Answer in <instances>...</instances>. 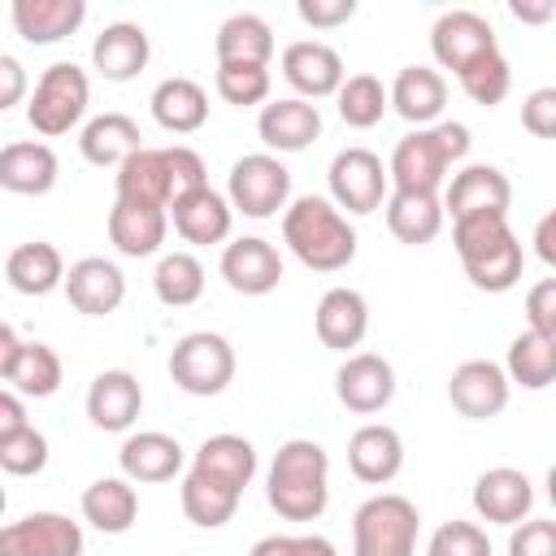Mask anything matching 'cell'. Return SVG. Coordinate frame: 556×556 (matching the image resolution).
I'll return each instance as SVG.
<instances>
[{"mask_svg":"<svg viewBox=\"0 0 556 556\" xmlns=\"http://www.w3.org/2000/svg\"><path fill=\"white\" fill-rule=\"evenodd\" d=\"M139 139H143V135H139V122H135V117H126V113H100V117H91V122L83 126L78 152H83V161L96 165V169H117L130 152L143 148Z\"/></svg>","mask_w":556,"mask_h":556,"instance_id":"cell-33","label":"cell"},{"mask_svg":"<svg viewBox=\"0 0 556 556\" xmlns=\"http://www.w3.org/2000/svg\"><path fill=\"white\" fill-rule=\"evenodd\" d=\"M148 56H152V39L139 22H109L91 43V65L109 83H130L135 74H143Z\"/></svg>","mask_w":556,"mask_h":556,"instance_id":"cell-27","label":"cell"},{"mask_svg":"<svg viewBox=\"0 0 556 556\" xmlns=\"http://www.w3.org/2000/svg\"><path fill=\"white\" fill-rule=\"evenodd\" d=\"M295 556H339L326 534H295Z\"/></svg>","mask_w":556,"mask_h":556,"instance_id":"cell-55","label":"cell"},{"mask_svg":"<svg viewBox=\"0 0 556 556\" xmlns=\"http://www.w3.org/2000/svg\"><path fill=\"white\" fill-rule=\"evenodd\" d=\"M508 9H513V17H517V22H534V26H539V22H552V17H556V4H552V0H539V4L513 0Z\"/></svg>","mask_w":556,"mask_h":556,"instance_id":"cell-54","label":"cell"},{"mask_svg":"<svg viewBox=\"0 0 556 556\" xmlns=\"http://www.w3.org/2000/svg\"><path fill=\"white\" fill-rule=\"evenodd\" d=\"M534 252L543 265H556V213H543L534 226Z\"/></svg>","mask_w":556,"mask_h":556,"instance_id":"cell-52","label":"cell"},{"mask_svg":"<svg viewBox=\"0 0 556 556\" xmlns=\"http://www.w3.org/2000/svg\"><path fill=\"white\" fill-rule=\"evenodd\" d=\"M526 330L556 339V278H539L526 291Z\"/></svg>","mask_w":556,"mask_h":556,"instance_id":"cell-47","label":"cell"},{"mask_svg":"<svg viewBox=\"0 0 556 556\" xmlns=\"http://www.w3.org/2000/svg\"><path fill=\"white\" fill-rule=\"evenodd\" d=\"M22 426H30V421H26V404H22V395L9 391V387H0V439L17 434Z\"/></svg>","mask_w":556,"mask_h":556,"instance_id":"cell-51","label":"cell"},{"mask_svg":"<svg viewBox=\"0 0 556 556\" xmlns=\"http://www.w3.org/2000/svg\"><path fill=\"white\" fill-rule=\"evenodd\" d=\"M165 217L174 222L178 239H187V243H195V248L226 243V239H230V226H235V208H230L226 195L213 191V187L182 191L178 200H169Z\"/></svg>","mask_w":556,"mask_h":556,"instance_id":"cell-20","label":"cell"},{"mask_svg":"<svg viewBox=\"0 0 556 556\" xmlns=\"http://www.w3.org/2000/svg\"><path fill=\"white\" fill-rule=\"evenodd\" d=\"M469 156V126L465 122H434L408 130L391 161H387V182L391 191H426L439 195L447 169Z\"/></svg>","mask_w":556,"mask_h":556,"instance_id":"cell-5","label":"cell"},{"mask_svg":"<svg viewBox=\"0 0 556 556\" xmlns=\"http://www.w3.org/2000/svg\"><path fill=\"white\" fill-rule=\"evenodd\" d=\"M530 508H534L530 473H521L513 465H495L473 478V513L486 526H517L530 517Z\"/></svg>","mask_w":556,"mask_h":556,"instance_id":"cell-17","label":"cell"},{"mask_svg":"<svg viewBox=\"0 0 556 556\" xmlns=\"http://www.w3.org/2000/svg\"><path fill=\"white\" fill-rule=\"evenodd\" d=\"M139 408H143V387H139V378L130 369H104V374L91 378V387H87V417H91L96 430L122 434V430L135 426Z\"/></svg>","mask_w":556,"mask_h":556,"instance_id":"cell-22","label":"cell"},{"mask_svg":"<svg viewBox=\"0 0 556 556\" xmlns=\"http://www.w3.org/2000/svg\"><path fill=\"white\" fill-rule=\"evenodd\" d=\"M495 48H500L495 26H491L482 13H473V9H447V13H439L434 26H430V52H434V61H439L443 70H452V74L469 70L473 61H482V56L495 52Z\"/></svg>","mask_w":556,"mask_h":556,"instance_id":"cell-11","label":"cell"},{"mask_svg":"<svg viewBox=\"0 0 556 556\" xmlns=\"http://www.w3.org/2000/svg\"><path fill=\"white\" fill-rule=\"evenodd\" d=\"M87 104H91L87 70L74 65V61H52L35 78V91L26 100V122H30L35 135L56 139V135H70L87 117Z\"/></svg>","mask_w":556,"mask_h":556,"instance_id":"cell-7","label":"cell"},{"mask_svg":"<svg viewBox=\"0 0 556 556\" xmlns=\"http://www.w3.org/2000/svg\"><path fill=\"white\" fill-rule=\"evenodd\" d=\"M421 513L400 491H378L352 513V556H417Z\"/></svg>","mask_w":556,"mask_h":556,"instance_id":"cell-6","label":"cell"},{"mask_svg":"<svg viewBox=\"0 0 556 556\" xmlns=\"http://www.w3.org/2000/svg\"><path fill=\"white\" fill-rule=\"evenodd\" d=\"M61 378H65L61 356L48 343H39V339L22 343L17 356H13V365H9V374H4L9 391H17L22 400H48V395H56L61 391Z\"/></svg>","mask_w":556,"mask_h":556,"instance_id":"cell-38","label":"cell"},{"mask_svg":"<svg viewBox=\"0 0 556 556\" xmlns=\"http://www.w3.org/2000/svg\"><path fill=\"white\" fill-rule=\"evenodd\" d=\"M452 248L465 265V278L478 291H513L526 269V248L508 226V213H473L452 222Z\"/></svg>","mask_w":556,"mask_h":556,"instance_id":"cell-2","label":"cell"},{"mask_svg":"<svg viewBox=\"0 0 556 556\" xmlns=\"http://www.w3.org/2000/svg\"><path fill=\"white\" fill-rule=\"evenodd\" d=\"M256 478V447L243 434H208L182 478V513L200 530H217L239 513L243 491Z\"/></svg>","mask_w":556,"mask_h":556,"instance_id":"cell-1","label":"cell"},{"mask_svg":"<svg viewBox=\"0 0 556 556\" xmlns=\"http://www.w3.org/2000/svg\"><path fill=\"white\" fill-rule=\"evenodd\" d=\"M169 235V217L165 208H139V204H122L113 200L109 208V239L122 256H156L161 243Z\"/></svg>","mask_w":556,"mask_h":556,"instance_id":"cell-35","label":"cell"},{"mask_svg":"<svg viewBox=\"0 0 556 556\" xmlns=\"http://www.w3.org/2000/svg\"><path fill=\"white\" fill-rule=\"evenodd\" d=\"M521 126L534 139H552L556 135V87H539L521 100Z\"/></svg>","mask_w":556,"mask_h":556,"instance_id":"cell-48","label":"cell"},{"mask_svg":"<svg viewBox=\"0 0 556 556\" xmlns=\"http://www.w3.org/2000/svg\"><path fill=\"white\" fill-rule=\"evenodd\" d=\"M226 204L252 222L278 217L291 204V169L274 152H248L230 165Z\"/></svg>","mask_w":556,"mask_h":556,"instance_id":"cell-9","label":"cell"},{"mask_svg":"<svg viewBox=\"0 0 556 556\" xmlns=\"http://www.w3.org/2000/svg\"><path fill=\"white\" fill-rule=\"evenodd\" d=\"M4 278L17 295H52L61 282H65V256L56 243L48 239H30V243H17L9 256H4Z\"/></svg>","mask_w":556,"mask_h":556,"instance_id":"cell-32","label":"cell"},{"mask_svg":"<svg viewBox=\"0 0 556 556\" xmlns=\"http://www.w3.org/2000/svg\"><path fill=\"white\" fill-rule=\"evenodd\" d=\"M17 348H22L17 330H13L9 321H0V382H4V374H9V365H13V356H17Z\"/></svg>","mask_w":556,"mask_h":556,"instance_id":"cell-56","label":"cell"},{"mask_svg":"<svg viewBox=\"0 0 556 556\" xmlns=\"http://www.w3.org/2000/svg\"><path fill=\"white\" fill-rule=\"evenodd\" d=\"M61 161L43 139H17L0 148V187L13 195H48L56 187Z\"/></svg>","mask_w":556,"mask_h":556,"instance_id":"cell-28","label":"cell"},{"mask_svg":"<svg viewBox=\"0 0 556 556\" xmlns=\"http://www.w3.org/2000/svg\"><path fill=\"white\" fill-rule=\"evenodd\" d=\"M30 91V78H26V65L9 52H0V113H9L13 104H22Z\"/></svg>","mask_w":556,"mask_h":556,"instance_id":"cell-50","label":"cell"},{"mask_svg":"<svg viewBox=\"0 0 556 556\" xmlns=\"http://www.w3.org/2000/svg\"><path fill=\"white\" fill-rule=\"evenodd\" d=\"M282 243L304 269L339 274L356 261V226L326 195H295L282 208Z\"/></svg>","mask_w":556,"mask_h":556,"instance_id":"cell-3","label":"cell"},{"mask_svg":"<svg viewBox=\"0 0 556 556\" xmlns=\"http://www.w3.org/2000/svg\"><path fill=\"white\" fill-rule=\"evenodd\" d=\"M139 517V491L135 482L117 478H96L83 491V521H91L100 534H126Z\"/></svg>","mask_w":556,"mask_h":556,"instance_id":"cell-37","label":"cell"},{"mask_svg":"<svg viewBox=\"0 0 556 556\" xmlns=\"http://www.w3.org/2000/svg\"><path fill=\"white\" fill-rule=\"evenodd\" d=\"M256 135L269 152H304L321 135V113H317V104H308L300 96H282V100L261 104Z\"/></svg>","mask_w":556,"mask_h":556,"instance_id":"cell-25","label":"cell"},{"mask_svg":"<svg viewBox=\"0 0 556 556\" xmlns=\"http://www.w3.org/2000/svg\"><path fill=\"white\" fill-rule=\"evenodd\" d=\"M456 83H460V91H465L473 104H482V109H495V104L508 96V87H513V70H508V56L495 48V52H486L482 61H473L469 70H460V74H456Z\"/></svg>","mask_w":556,"mask_h":556,"instance_id":"cell-42","label":"cell"},{"mask_svg":"<svg viewBox=\"0 0 556 556\" xmlns=\"http://www.w3.org/2000/svg\"><path fill=\"white\" fill-rule=\"evenodd\" d=\"M508 556H556V521L552 517H526L508 526Z\"/></svg>","mask_w":556,"mask_h":556,"instance_id":"cell-46","label":"cell"},{"mask_svg":"<svg viewBox=\"0 0 556 556\" xmlns=\"http://www.w3.org/2000/svg\"><path fill=\"white\" fill-rule=\"evenodd\" d=\"M217 65H269L274 56V30L261 13H230L217 26Z\"/></svg>","mask_w":556,"mask_h":556,"instance_id":"cell-36","label":"cell"},{"mask_svg":"<svg viewBox=\"0 0 556 556\" xmlns=\"http://www.w3.org/2000/svg\"><path fill=\"white\" fill-rule=\"evenodd\" d=\"M222 278L239 295H269L282 282V256L261 235H239L222 248Z\"/></svg>","mask_w":556,"mask_h":556,"instance_id":"cell-16","label":"cell"},{"mask_svg":"<svg viewBox=\"0 0 556 556\" xmlns=\"http://www.w3.org/2000/svg\"><path fill=\"white\" fill-rule=\"evenodd\" d=\"M152 291L165 308H187L204 295V265L195 252H165L152 269Z\"/></svg>","mask_w":556,"mask_h":556,"instance_id":"cell-40","label":"cell"},{"mask_svg":"<svg viewBox=\"0 0 556 556\" xmlns=\"http://www.w3.org/2000/svg\"><path fill=\"white\" fill-rule=\"evenodd\" d=\"M295 13L313 30H334V26H343V22L356 17V0H300Z\"/></svg>","mask_w":556,"mask_h":556,"instance_id":"cell-49","label":"cell"},{"mask_svg":"<svg viewBox=\"0 0 556 556\" xmlns=\"http://www.w3.org/2000/svg\"><path fill=\"white\" fill-rule=\"evenodd\" d=\"M313 330L321 339V348L330 352H352L361 348L365 330H369V304L356 287H330L321 300H317V313H313Z\"/></svg>","mask_w":556,"mask_h":556,"instance_id":"cell-26","label":"cell"},{"mask_svg":"<svg viewBox=\"0 0 556 556\" xmlns=\"http://www.w3.org/2000/svg\"><path fill=\"white\" fill-rule=\"evenodd\" d=\"M447 104V78L430 65H404L387 87V109H395L408 126H434Z\"/></svg>","mask_w":556,"mask_h":556,"instance_id":"cell-24","label":"cell"},{"mask_svg":"<svg viewBox=\"0 0 556 556\" xmlns=\"http://www.w3.org/2000/svg\"><path fill=\"white\" fill-rule=\"evenodd\" d=\"M213 87L226 104L235 109H252L269 100V65H217Z\"/></svg>","mask_w":556,"mask_h":556,"instance_id":"cell-43","label":"cell"},{"mask_svg":"<svg viewBox=\"0 0 556 556\" xmlns=\"http://www.w3.org/2000/svg\"><path fill=\"white\" fill-rule=\"evenodd\" d=\"M382 213H387V230L408 248H421L443 230V200L426 191H387Z\"/></svg>","mask_w":556,"mask_h":556,"instance_id":"cell-34","label":"cell"},{"mask_svg":"<svg viewBox=\"0 0 556 556\" xmlns=\"http://www.w3.org/2000/svg\"><path fill=\"white\" fill-rule=\"evenodd\" d=\"M182 460H187L182 443L174 434H165V430L126 434V443L117 452V465H122L126 482H169L182 469Z\"/></svg>","mask_w":556,"mask_h":556,"instance_id":"cell-30","label":"cell"},{"mask_svg":"<svg viewBox=\"0 0 556 556\" xmlns=\"http://www.w3.org/2000/svg\"><path fill=\"white\" fill-rule=\"evenodd\" d=\"M48 465V439L35 426H22L17 434L0 439V469L9 478H35Z\"/></svg>","mask_w":556,"mask_h":556,"instance_id":"cell-44","label":"cell"},{"mask_svg":"<svg viewBox=\"0 0 556 556\" xmlns=\"http://www.w3.org/2000/svg\"><path fill=\"white\" fill-rule=\"evenodd\" d=\"M65 300L83 313V317H109L122 308L126 300V274L104 261V256H83L65 269Z\"/></svg>","mask_w":556,"mask_h":556,"instance_id":"cell-21","label":"cell"},{"mask_svg":"<svg viewBox=\"0 0 556 556\" xmlns=\"http://www.w3.org/2000/svg\"><path fill=\"white\" fill-rule=\"evenodd\" d=\"M169 378L187 395H222L235 382V348L217 330H191L169 348Z\"/></svg>","mask_w":556,"mask_h":556,"instance_id":"cell-8","label":"cell"},{"mask_svg":"<svg viewBox=\"0 0 556 556\" xmlns=\"http://www.w3.org/2000/svg\"><path fill=\"white\" fill-rule=\"evenodd\" d=\"M248 556H295V534H265L252 543Z\"/></svg>","mask_w":556,"mask_h":556,"instance_id":"cell-53","label":"cell"},{"mask_svg":"<svg viewBox=\"0 0 556 556\" xmlns=\"http://www.w3.org/2000/svg\"><path fill=\"white\" fill-rule=\"evenodd\" d=\"M508 391L513 382L504 378V365L486 361V356H473V361H460L447 378V400L460 417L469 421H491L508 408Z\"/></svg>","mask_w":556,"mask_h":556,"instance_id":"cell-13","label":"cell"},{"mask_svg":"<svg viewBox=\"0 0 556 556\" xmlns=\"http://www.w3.org/2000/svg\"><path fill=\"white\" fill-rule=\"evenodd\" d=\"M148 104H152L156 126L169 130V135H195L208 122V91L195 78H182V74L161 78L152 87V100Z\"/></svg>","mask_w":556,"mask_h":556,"instance_id":"cell-31","label":"cell"},{"mask_svg":"<svg viewBox=\"0 0 556 556\" xmlns=\"http://www.w3.org/2000/svg\"><path fill=\"white\" fill-rule=\"evenodd\" d=\"M4 508H9V495H4V486H0V517H4Z\"/></svg>","mask_w":556,"mask_h":556,"instance_id":"cell-57","label":"cell"},{"mask_svg":"<svg viewBox=\"0 0 556 556\" xmlns=\"http://www.w3.org/2000/svg\"><path fill=\"white\" fill-rule=\"evenodd\" d=\"M9 22L26 43H61L87 22V0H13Z\"/></svg>","mask_w":556,"mask_h":556,"instance_id":"cell-29","label":"cell"},{"mask_svg":"<svg viewBox=\"0 0 556 556\" xmlns=\"http://www.w3.org/2000/svg\"><path fill=\"white\" fill-rule=\"evenodd\" d=\"M113 191H117L122 204L169 208V200L178 195L169 148H139V152H130V156L117 165V174H113Z\"/></svg>","mask_w":556,"mask_h":556,"instance_id":"cell-14","label":"cell"},{"mask_svg":"<svg viewBox=\"0 0 556 556\" xmlns=\"http://www.w3.org/2000/svg\"><path fill=\"white\" fill-rule=\"evenodd\" d=\"M282 78L295 87L300 100L313 104V100L334 96L339 83L348 78V70H343V56L330 43H321V39H295V43L282 48Z\"/></svg>","mask_w":556,"mask_h":556,"instance_id":"cell-18","label":"cell"},{"mask_svg":"<svg viewBox=\"0 0 556 556\" xmlns=\"http://www.w3.org/2000/svg\"><path fill=\"white\" fill-rule=\"evenodd\" d=\"M83 526L65 513H26L0 526V556H83Z\"/></svg>","mask_w":556,"mask_h":556,"instance_id":"cell-12","label":"cell"},{"mask_svg":"<svg viewBox=\"0 0 556 556\" xmlns=\"http://www.w3.org/2000/svg\"><path fill=\"white\" fill-rule=\"evenodd\" d=\"M334 395L348 413L374 417L395 400V369L378 352H352L334 374Z\"/></svg>","mask_w":556,"mask_h":556,"instance_id":"cell-15","label":"cell"},{"mask_svg":"<svg viewBox=\"0 0 556 556\" xmlns=\"http://www.w3.org/2000/svg\"><path fill=\"white\" fill-rule=\"evenodd\" d=\"M426 556H491V539H486V530H482L478 521L452 517V521H443V526L430 534Z\"/></svg>","mask_w":556,"mask_h":556,"instance_id":"cell-45","label":"cell"},{"mask_svg":"<svg viewBox=\"0 0 556 556\" xmlns=\"http://www.w3.org/2000/svg\"><path fill=\"white\" fill-rule=\"evenodd\" d=\"M326 187H330V204L348 217H365L374 208H382L387 200V165L378 152L369 148H343L330 156V169H326Z\"/></svg>","mask_w":556,"mask_h":556,"instance_id":"cell-10","label":"cell"},{"mask_svg":"<svg viewBox=\"0 0 556 556\" xmlns=\"http://www.w3.org/2000/svg\"><path fill=\"white\" fill-rule=\"evenodd\" d=\"M513 182L500 165H460L443 191V217H473V213H508Z\"/></svg>","mask_w":556,"mask_h":556,"instance_id":"cell-19","label":"cell"},{"mask_svg":"<svg viewBox=\"0 0 556 556\" xmlns=\"http://www.w3.org/2000/svg\"><path fill=\"white\" fill-rule=\"evenodd\" d=\"M265 500L282 521H317L330 504V456L313 439H287L265 473Z\"/></svg>","mask_w":556,"mask_h":556,"instance_id":"cell-4","label":"cell"},{"mask_svg":"<svg viewBox=\"0 0 556 556\" xmlns=\"http://www.w3.org/2000/svg\"><path fill=\"white\" fill-rule=\"evenodd\" d=\"M334 104H339V117L352 130H369L387 117V87L374 74H348L334 91Z\"/></svg>","mask_w":556,"mask_h":556,"instance_id":"cell-41","label":"cell"},{"mask_svg":"<svg viewBox=\"0 0 556 556\" xmlns=\"http://www.w3.org/2000/svg\"><path fill=\"white\" fill-rule=\"evenodd\" d=\"M348 469L365 486H387L404 469V439H400V430L387 426V421H365L361 430H352V439H348Z\"/></svg>","mask_w":556,"mask_h":556,"instance_id":"cell-23","label":"cell"},{"mask_svg":"<svg viewBox=\"0 0 556 556\" xmlns=\"http://www.w3.org/2000/svg\"><path fill=\"white\" fill-rule=\"evenodd\" d=\"M504 378L517 382V387H526V391H547L552 378H556V339H543L534 330H521L508 343Z\"/></svg>","mask_w":556,"mask_h":556,"instance_id":"cell-39","label":"cell"}]
</instances>
